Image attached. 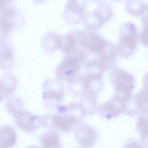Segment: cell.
<instances>
[{"label": "cell", "instance_id": "obj_1", "mask_svg": "<svg viewBox=\"0 0 148 148\" xmlns=\"http://www.w3.org/2000/svg\"><path fill=\"white\" fill-rule=\"evenodd\" d=\"M86 116L79 102H71L67 105H61L53 114H46L42 116V127L52 131L69 132Z\"/></svg>", "mask_w": 148, "mask_h": 148}, {"label": "cell", "instance_id": "obj_2", "mask_svg": "<svg viewBox=\"0 0 148 148\" xmlns=\"http://www.w3.org/2000/svg\"><path fill=\"white\" fill-rule=\"evenodd\" d=\"M103 75L95 70L83 69L68 83V90L75 97H80L84 94L97 95L102 88Z\"/></svg>", "mask_w": 148, "mask_h": 148}, {"label": "cell", "instance_id": "obj_3", "mask_svg": "<svg viewBox=\"0 0 148 148\" xmlns=\"http://www.w3.org/2000/svg\"><path fill=\"white\" fill-rule=\"evenodd\" d=\"M78 48L86 56L85 62L97 57L106 47L109 41L95 31L77 29ZM84 62V63H85Z\"/></svg>", "mask_w": 148, "mask_h": 148}, {"label": "cell", "instance_id": "obj_4", "mask_svg": "<svg viewBox=\"0 0 148 148\" xmlns=\"http://www.w3.org/2000/svg\"><path fill=\"white\" fill-rule=\"evenodd\" d=\"M109 78L113 88V96L126 103L132 97L135 83L134 76L121 68L115 67L110 70Z\"/></svg>", "mask_w": 148, "mask_h": 148}, {"label": "cell", "instance_id": "obj_5", "mask_svg": "<svg viewBox=\"0 0 148 148\" xmlns=\"http://www.w3.org/2000/svg\"><path fill=\"white\" fill-rule=\"evenodd\" d=\"M86 60V55L79 49L64 56L56 68V78L62 82H71L81 71Z\"/></svg>", "mask_w": 148, "mask_h": 148}, {"label": "cell", "instance_id": "obj_6", "mask_svg": "<svg viewBox=\"0 0 148 148\" xmlns=\"http://www.w3.org/2000/svg\"><path fill=\"white\" fill-rule=\"evenodd\" d=\"M139 34L136 25L131 22L123 24L119 28V36L116 47L118 56L127 58L132 56L137 47Z\"/></svg>", "mask_w": 148, "mask_h": 148}, {"label": "cell", "instance_id": "obj_7", "mask_svg": "<svg viewBox=\"0 0 148 148\" xmlns=\"http://www.w3.org/2000/svg\"><path fill=\"white\" fill-rule=\"evenodd\" d=\"M42 90V99L46 108L56 109L61 105L64 97L62 82L57 78L47 79L43 84Z\"/></svg>", "mask_w": 148, "mask_h": 148}, {"label": "cell", "instance_id": "obj_8", "mask_svg": "<svg viewBox=\"0 0 148 148\" xmlns=\"http://www.w3.org/2000/svg\"><path fill=\"white\" fill-rule=\"evenodd\" d=\"M113 16L112 6L105 3L99 4L94 10L86 14L83 23L86 29L95 31L110 20Z\"/></svg>", "mask_w": 148, "mask_h": 148}, {"label": "cell", "instance_id": "obj_9", "mask_svg": "<svg viewBox=\"0 0 148 148\" xmlns=\"http://www.w3.org/2000/svg\"><path fill=\"white\" fill-rule=\"evenodd\" d=\"M75 141L82 148H91L98 138V130L86 123H80L73 130Z\"/></svg>", "mask_w": 148, "mask_h": 148}, {"label": "cell", "instance_id": "obj_10", "mask_svg": "<svg viewBox=\"0 0 148 148\" xmlns=\"http://www.w3.org/2000/svg\"><path fill=\"white\" fill-rule=\"evenodd\" d=\"M13 120L17 128L28 133H33L42 127V115L34 114L25 109L12 116Z\"/></svg>", "mask_w": 148, "mask_h": 148}, {"label": "cell", "instance_id": "obj_11", "mask_svg": "<svg viewBox=\"0 0 148 148\" xmlns=\"http://www.w3.org/2000/svg\"><path fill=\"white\" fill-rule=\"evenodd\" d=\"M145 112H148V86L143 85L125 103L124 113L130 116H135Z\"/></svg>", "mask_w": 148, "mask_h": 148}, {"label": "cell", "instance_id": "obj_12", "mask_svg": "<svg viewBox=\"0 0 148 148\" xmlns=\"http://www.w3.org/2000/svg\"><path fill=\"white\" fill-rule=\"evenodd\" d=\"M87 6L86 0H67L63 10V18L70 25H75L83 21Z\"/></svg>", "mask_w": 148, "mask_h": 148}, {"label": "cell", "instance_id": "obj_13", "mask_svg": "<svg viewBox=\"0 0 148 148\" xmlns=\"http://www.w3.org/2000/svg\"><path fill=\"white\" fill-rule=\"evenodd\" d=\"M20 16L18 11L13 6H5L1 8L0 30L1 39L5 38L18 27L20 23Z\"/></svg>", "mask_w": 148, "mask_h": 148}, {"label": "cell", "instance_id": "obj_14", "mask_svg": "<svg viewBox=\"0 0 148 148\" xmlns=\"http://www.w3.org/2000/svg\"><path fill=\"white\" fill-rule=\"evenodd\" d=\"M125 102L117 99L113 95L101 103L98 108L99 115L106 120L117 117L124 112Z\"/></svg>", "mask_w": 148, "mask_h": 148}, {"label": "cell", "instance_id": "obj_15", "mask_svg": "<svg viewBox=\"0 0 148 148\" xmlns=\"http://www.w3.org/2000/svg\"><path fill=\"white\" fill-rule=\"evenodd\" d=\"M14 64L13 48L6 39L1 40V68L2 70L10 69Z\"/></svg>", "mask_w": 148, "mask_h": 148}, {"label": "cell", "instance_id": "obj_16", "mask_svg": "<svg viewBox=\"0 0 148 148\" xmlns=\"http://www.w3.org/2000/svg\"><path fill=\"white\" fill-rule=\"evenodd\" d=\"M78 48L77 29H73L64 35H61L60 50L64 56L71 54Z\"/></svg>", "mask_w": 148, "mask_h": 148}, {"label": "cell", "instance_id": "obj_17", "mask_svg": "<svg viewBox=\"0 0 148 148\" xmlns=\"http://www.w3.org/2000/svg\"><path fill=\"white\" fill-rule=\"evenodd\" d=\"M17 142V133L9 124H2L0 128V148H12Z\"/></svg>", "mask_w": 148, "mask_h": 148}, {"label": "cell", "instance_id": "obj_18", "mask_svg": "<svg viewBox=\"0 0 148 148\" xmlns=\"http://www.w3.org/2000/svg\"><path fill=\"white\" fill-rule=\"evenodd\" d=\"M17 82L16 77L11 73H6L1 79V101L8 98L16 90Z\"/></svg>", "mask_w": 148, "mask_h": 148}, {"label": "cell", "instance_id": "obj_19", "mask_svg": "<svg viewBox=\"0 0 148 148\" xmlns=\"http://www.w3.org/2000/svg\"><path fill=\"white\" fill-rule=\"evenodd\" d=\"M61 35L53 32L45 34L41 39V47L48 53H53L60 49Z\"/></svg>", "mask_w": 148, "mask_h": 148}, {"label": "cell", "instance_id": "obj_20", "mask_svg": "<svg viewBox=\"0 0 148 148\" xmlns=\"http://www.w3.org/2000/svg\"><path fill=\"white\" fill-rule=\"evenodd\" d=\"M40 148H63L59 134L54 131H49L39 138Z\"/></svg>", "mask_w": 148, "mask_h": 148}, {"label": "cell", "instance_id": "obj_21", "mask_svg": "<svg viewBox=\"0 0 148 148\" xmlns=\"http://www.w3.org/2000/svg\"><path fill=\"white\" fill-rule=\"evenodd\" d=\"M148 3L142 0H126L125 9L130 15L134 16H142L146 12Z\"/></svg>", "mask_w": 148, "mask_h": 148}, {"label": "cell", "instance_id": "obj_22", "mask_svg": "<svg viewBox=\"0 0 148 148\" xmlns=\"http://www.w3.org/2000/svg\"><path fill=\"white\" fill-rule=\"evenodd\" d=\"M79 101L83 108L86 115L94 114L98 110L97 95L93 94H84L81 95Z\"/></svg>", "mask_w": 148, "mask_h": 148}, {"label": "cell", "instance_id": "obj_23", "mask_svg": "<svg viewBox=\"0 0 148 148\" xmlns=\"http://www.w3.org/2000/svg\"><path fill=\"white\" fill-rule=\"evenodd\" d=\"M24 102L18 96L13 95L6 98L5 102L6 110L12 116L24 110Z\"/></svg>", "mask_w": 148, "mask_h": 148}, {"label": "cell", "instance_id": "obj_24", "mask_svg": "<svg viewBox=\"0 0 148 148\" xmlns=\"http://www.w3.org/2000/svg\"><path fill=\"white\" fill-rule=\"evenodd\" d=\"M135 128L140 135V141L148 138V112H142L138 116Z\"/></svg>", "mask_w": 148, "mask_h": 148}, {"label": "cell", "instance_id": "obj_25", "mask_svg": "<svg viewBox=\"0 0 148 148\" xmlns=\"http://www.w3.org/2000/svg\"><path fill=\"white\" fill-rule=\"evenodd\" d=\"M139 42L145 47H148V25H142L138 35Z\"/></svg>", "mask_w": 148, "mask_h": 148}, {"label": "cell", "instance_id": "obj_26", "mask_svg": "<svg viewBox=\"0 0 148 148\" xmlns=\"http://www.w3.org/2000/svg\"><path fill=\"white\" fill-rule=\"evenodd\" d=\"M123 148H144V145L140 140L130 138L125 142Z\"/></svg>", "mask_w": 148, "mask_h": 148}, {"label": "cell", "instance_id": "obj_27", "mask_svg": "<svg viewBox=\"0 0 148 148\" xmlns=\"http://www.w3.org/2000/svg\"><path fill=\"white\" fill-rule=\"evenodd\" d=\"M142 82H143V85L148 86V71L144 75L143 80H142Z\"/></svg>", "mask_w": 148, "mask_h": 148}, {"label": "cell", "instance_id": "obj_28", "mask_svg": "<svg viewBox=\"0 0 148 148\" xmlns=\"http://www.w3.org/2000/svg\"><path fill=\"white\" fill-rule=\"evenodd\" d=\"M11 0H1V8L7 6V4Z\"/></svg>", "mask_w": 148, "mask_h": 148}, {"label": "cell", "instance_id": "obj_29", "mask_svg": "<svg viewBox=\"0 0 148 148\" xmlns=\"http://www.w3.org/2000/svg\"><path fill=\"white\" fill-rule=\"evenodd\" d=\"M142 143L143 144L144 146H146V148H148V138L145 140L141 141Z\"/></svg>", "mask_w": 148, "mask_h": 148}, {"label": "cell", "instance_id": "obj_30", "mask_svg": "<svg viewBox=\"0 0 148 148\" xmlns=\"http://www.w3.org/2000/svg\"><path fill=\"white\" fill-rule=\"evenodd\" d=\"M89 1L94 2H101V1H102L103 0H89Z\"/></svg>", "mask_w": 148, "mask_h": 148}, {"label": "cell", "instance_id": "obj_31", "mask_svg": "<svg viewBox=\"0 0 148 148\" xmlns=\"http://www.w3.org/2000/svg\"><path fill=\"white\" fill-rule=\"evenodd\" d=\"M25 148H38L37 146H34V145H32V146H27V147H25Z\"/></svg>", "mask_w": 148, "mask_h": 148}, {"label": "cell", "instance_id": "obj_32", "mask_svg": "<svg viewBox=\"0 0 148 148\" xmlns=\"http://www.w3.org/2000/svg\"><path fill=\"white\" fill-rule=\"evenodd\" d=\"M33 1H34L35 2H42L45 0H33Z\"/></svg>", "mask_w": 148, "mask_h": 148}, {"label": "cell", "instance_id": "obj_33", "mask_svg": "<svg viewBox=\"0 0 148 148\" xmlns=\"http://www.w3.org/2000/svg\"><path fill=\"white\" fill-rule=\"evenodd\" d=\"M112 1H122V0H112Z\"/></svg>", "mask_w": 148, "mask_h": 148}, {"label": "cell", "instance_id": "obj_34", "mask_svg": "<svg viewBox=\"0 0 148 148\" xmlns=\"http://www.w3.org/2000/svg\"><path fill=\"white\" fill-rule=\"evenodd\" d=\"M147 60H148V53H147Z\"/></svg>", "mask_w": 148, "mask_h": 148}]
</instances>
